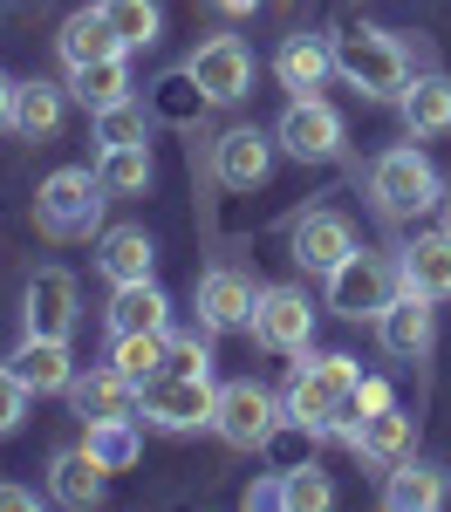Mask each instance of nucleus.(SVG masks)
<instances>
[{"instance_id":"11","label":"nucleus","mask_w":451,"mask_h":512,"mask_svg":"<svg viewBox=\"0 0 451 512\" xmlns=\"http://www.w3.org/2000/svg\"><path fill=\"white\" fill-rule=\"evenodd\" d=\"M82 321V294H76V274L69 267H41V274H28V287H21V335H76Z\"/></svg>"},{"instance_id":"18","label":"nucleus","mask_w":451,"mask_h":512,"mask_svg":"<svg viewBox=\"0 0 451 512\" xmlns=\"http://www.w3.org/2000/svg\"><path fill=\"white\" fill-rule=\"evenodd\" d=\"M7 369L35 396H69V383H76V355H69L62 335H21V349L7 355Z\"/></svg>"},{"instance_id":"22","label":"nucleus","mask_w":451,"mask_h":512,"mask_svg":"<svg viewBox=\"0 0 451 512\" xmlns=\"http://www.w3.org/2000/svg\"><path fill=\"white\" fill-rule=\"evenodd\" d=\"M96 267L110 287H130V280H151L158 267V239L144 226H103V246H96Z\"/></svg>"},{"instance_id":"6","label":"nucleus","mask_w":451,"mask_h":512,"mask_svg":"<svg viewBox=\"0 0 451 512\" xmlns=\"http://www.w3.org/2000/svg\"><path fill=\"white\" fill-rule=\"evenodd\" d=\"M397 294V260L383 253H349L335 274H328V308L342 321H376Z\"/></svg>"},{"instance_id":"36","label":"nucleus","mask_w":451,"mask_h":512,"mask_svg":"<svg viewBox=\"0 0 451 512\" xmlns=\"http://www.w3.org/2000/svg\"><path fill=\"white\" fill-rule=\"evenodd\" d=\"M28 396H35V390H28L14 369H0V437L21 431V417H28Z\"/></svg>"},{"instance_id":"38","label":"nucleus","mask_w":451,"mask_h":512,"mask_svg":"<svg viewBox=\"0 0 451 512\" xmlns=\"http://www.w3.org/2000/svg\"><path fill=\"white\" fill-rule=\"evenodd\" d=\"M28 506H35L28 485H0V512H28Z\"/></svg>"},{"instance_id":"7","label":"nucleus","mask_w":451,"mask_h":512,"mask_svg":"<svg viewBox=\"0 0 451 512\" xmlns=\"http://www.w3.org/2000/svg\"><path fill=\"white\" fill-rule=\"evenodd\" d=\"M246 335H253L267 355H301L308 342H315V301H308L301 287H260Z\"/></svg>"},{"instance_id":"25","label":"nucleus","mask_w":451,"mask_h":512,"mask_svg":"<svg viewBox=\"0 0 451 512\" xmlns=\"http://www.w3.org/2000/svg\"><path fill=\"white\" fill-rule=\"evenodd\" d=\"M62 123H69V89L62 82H21L14 89V130L28 137V144H48V137H62Z\"/></svg>"},{"instance_id":"30","label":"nucleus","mask_w":451,"mask_h":512,"mask_svg":"<svg viewBox=\"0 0 451 512\" xmlns=\"http://www.w3.org/2000/svg\"><path fill=\"white\" fill-rule=\"evenodd\" d=\"M82 451L103 465V472H130L144 458V437H137V417H110V424H82Z\"/></svg>"},{"instance_id":"24","label":"nucleus","mask_w":451,"mask_h":512,"mask_svg":"<svg viewBox=\"0 0 451 512\" xmlns=\"http://www.w3.org/2000/svg\"><path fill=\"white\" fill-rule=\"evenodd\" d=\"M274 76H281V89H294V96H315V89L335 76V41H322V35H287L281 55H274Z\"/></svg>"},{"instance_id":"16","label":"nucleus","mask_w":451,"mask_h":512,"mask_svg":"<svg viewBox=\"0 0 451 512\" xmlns=\"http://www.w3.org/2000/svg\"><path fill=\"white\" fill-rule=\"evenodd\" d=\"M349 451H356L363 465H376V472H390V465H404L410 451H417V417H410L404 403L369 410L363 424H356V437H349Z\"/></svg>"},{"instance_id":"10","label":"nucleus","mask_w":451,"mask_h":512,"mask_svg":"<svg viewBox=\"0 0 451 512\" xmlns=\"http://www.w3.org/2000/svg\"><path fill=\"white\" fill-rule=\"evenodd\" d=\"M212 376H178V369H158L151 383H144V417L158 424V431H199L212 424Z\"/></svg>"},{"instance_id":"15","label":"nucleus","mask_w":451,"mask_h":512,"mask_svg":"<svg viewBox=\"0 0 451 512\" xmlns=\"http://www.w3.org/2000/svg\"><path fill=\"white\" fill-rule=\"evenodd\" d=\"M192 301H199L205 328H246L253 321V301H260V280L240 274V267H205Z\"/></svg>"},{"instance_id":"31","label":"nucleus","mask_w":451,"mask_h":512,"mask_svg":"<svg viewBox=\"0 0 451 512\" xmlns=\"http://www.w3.org/2000/svg\"><path fill=\"white\" fill-rule=\"evenodd\" d=\"M103 7V21L117 28V41L137 55V48H151L158 41V28H164V14H158V0H96Z\"/></svg>"},{"instance_id":"3","label":"nucleus","mask_w":451,"mask_h":512,"mask_svg":"<svg viewBox=\"0 0 451 512\" xmlns=\"http://www.w3.org/2000/svg\"><path fill=\"white\" fill-rule=\"evenodd\" d=\"M369 205H376L390 226L424 219L431 205H445V178H438V164L424 158L417 144H390L383 158L369 164Z\"/></svg>"},{"instance_id":"17","label":"nucleus","mask_w":451,"mask_h":512,"mask_svg":"<svg viewBox=\"0 0 451 512\" xmlns=\"http://www.w3.org/2000/svg\"><path fill=\"white\" fill-rule=\"evenodd\" d=\"M69 410L82 424H110V417H144V390L123 369H89L69 383Z\"/></svg>"},{"instance_id":"37","label":"nucleus","mask_w":451,"mask_h":512,"mask_svg":"<svg viewBox=\"0 0 451 512\" xmlns=\"http://www.w3.org/2000/svg\"><path fill=\"white\" fill-rule=\"evenodd\" d=\"M390 403H397V396H390V383H383V376H363V383H356V417H369V410H390Z\"/></svg>"},{"instance_id":"41","label":"nucleus","mask_w":451,"mask_h":512,"mask_svg":"<svg viewBox=\"0 0 451 512\" xmlns=\"http://www.w3.org/2000/svg\"><path fill=\"white\" fill-rule=\"evenodd\" d=\"M445 226H451V185H445Z\"/></svg>"},{"instance_id":"35","label":"nucleus","mask_w":451,"mask_h":512,"mask_svg":"<svg viewBox=\"0 0 451 512\" xmlns=\"http://www.w3.org/2000/svg\"><path fill=\"white\" fill-rule=\"evenodd\" d=\"M281 506H294V512L335 506V485H328V472H322V465H294V472H281Z\"/></svg>"},{"instance_id":"9","label":"nucleus","mask_w":451,"mask_h":512,"mask_svg":"<svg viewBox=\"0 0 451 512\" xmlns=\"http://www.w3.org/2000/svg\"><path fill=\"white\" fill-rule=\"evenodd\" d=\"M274 144H281L287 158H301V164L342 158V117H335V103H322V96H294V103L281 110V123H274Z\"/></svg>"},{"instance_id":"8","label":"nucleus","mask_w":451,"mask_h":512,"mask_svg":"<svg viewBox=\"0 0 451 512\" xmlns=\"http://www.w3.org/2000/svg\"><path fill=\"white\" fill-rule=\"evenodd\" d=\"M349 253H356V226H349L342 212H328V205L294 212V226H287V260H294L301 274H322L328 280Z\"/></svg>"},{"instance_id":"29","label":"nucleus","mask_w":451,"mask_h":512,"mask_svg":"<svg viewBox=\"0 0 451 512\" xmlns=\"http://www.w3.org/2000/svg\"><path fill=\"white\" fill-rule=\"evenodd\" d=\"M69 96L89 103V117H96V110H110V103H123V96H130V55H110V62H82V69H69Z\"/></svg>"},{"instance_id":"1","label":"nucleus","mask_w":451,"mask_h":512,"mask_svg":"<svg viewBox=\"0 0 451 512\" xmlns=\"http://www.w3.org/2000/svg\"><path fill=\"white\" fill-rule=\"evenodd\" d=\"M356 383H363V369H356V355H308L301 349V362L287 369V417L294 424H308V431L322 437H356Z\"/></svg>"},{"instance_id":"21","label":"nucleus","mask_w":451,"mask_h":512,"mask_svg":"<svg viewBox=\"0 0 451 512\" xmlns=\"http://www.w3.org/2000/svg\"><path fill=\"white\" fill-rule=\"evenodd\" d=\"M103 321H110V335H164L171 328V294L158 280H130V287L110 294Z\"/></svg>"},{"instance_id":"12","label":"nucleus","mask_w":451,"mask_h":512,"mask_svg":"<svg viewBox=\"0 0 451 512\" xmlns=\"http://www.w3.org/2000/svg\"><path fill=\"white\" fill-rule=\"evenodd\" d=\"M376 342H383V355H397V362H424V355L438 349V301L397 287L390 308L376 315Z\"/></svg>"},{"instance_id":"33","label":"nucleus","mask_w":451,"mask_h":512,"mask_svg":"<svg viewBox=\"0 0 451 512\" xmlns=\"http://www.w3.org/2000/svg\"><path fill=\"white\" fill-rule=\"evenodd\" d=\"M151 137V117H144V103H110V110H96V151H123V144H144Z\"/></svg>"},{"instance_id":"2","label":"nucleus","mask_w":451,"mask_h":512,"mask_svg":"<svg viewBox=\"0 0 451 512\" xmlns=\"http://www.w3.org/2000/svg\"><path fill=\"white\" fill-rule=\"evenodd\" d=\"M335 76L363 103H397L417 76V62H410L404 35H390V28H342L335 35Z\"/></svg>"},{"instance_id":"39","label":"nucleus","mask_w":451,"mask_h":512,"mask_svg":"<svg viewBox=\"0 0 451 512\" xmlns=\"http://www.w3.org/2000/svg\"><path fill=\"white\" fill-rule=\"evenodd\" d=\"M14 89H21V82L0 76V130H14Z\"/></svg>"},{"instance_id":"13","label":"nucleus","mask_w":451,"mask_h":512,"mask_svg":"<svg viewBox=\"0 0 451 512\" xmlns=\"http://www.w3.org/2000/svg\"><path fill=\"white\" fill-rule=\"evenodd\" d=\"M192 82L205 89V103H240L246 89H253V48L240 35H212L192 48Z\"/></svg>"},{"instance_id":"20","label":"nucleus","mask_w":451,"mask_h":512,"mask_svg":"<svg viewBox=\"0 0 451 512\" xmlns=\"http://www.w3.org/2000/svg\"><path fill=\"white\" fill-rule=\"evenodd\" d=\"M397 110H404V130L417 144H431V137H451V76L438 69H417L410 89L397 96Z\"/></svg>"},{"instance_id":"26","label":"nucleus","mask_w":451,"mask_h":512,"mask_svg":"<svg viewBox=\"0 0 451 512\" xmlns=\"http://www.w3.org/2000/svg\"><path fill=\"white\" fill-rule=\"evenodd\" d=\"M55 48H62V69H82V62H110V55H130L117 41V28L103 21V7H82V14H69L62 21V35H55Z\"/></svg>"},{"instance_id":"40","label":"nucleus","mask_w":451,"mask_h":512,"mask_svg":"<svg viewBox=\"0 0 451 512\" xmlns=\"http://www.w3.org/2000/svg\"><path fill=\"white\" fill-rule=\"evenodd\" d=\"M219 7H226V14H246V7H253V0H219Z\"/></svg>"},{"instance_id":"19","label":"nucleus","mask_w":451,"mask_h":512,"mask_svg":"<svg viewBox=\"0 0 451 512\" xmlns=\"http://www.w3.org/2000/svg\"><path fill=\"white\" fill-rule=\"evenodd\" d=\"M397 287L445 301L451 294V226L445 233H417L410 246H397Z\"/></svg>"},{"instance_id":"5","label":"nucleus","mask_w":451,"mask_h":512,"mask_svg":"<svg viewBox=\"0 0 451 512\" xmlns=\"http://www.w3.org/2000/svg\"><path fill=\"white\" fill-rule=\"evenodd\" d=\"M287 403L267 383H253V376H240V383H219V396H212V431H219V444H233V451H260L267 437L281 431Z\"/></svg>"},{"instance_id":"14","label":"nucleus","mask_w":451,"mask_h":512,"mask_svg":"<svg viewBox=\"0 0 451 512\" xmlns=\"http://www.w3.org/2000/svg\"><path fill=\"white\" fill-rule=\"evenodd\" d=\"M267 171H274V137L267 130H226L219 144H212V178L226 185V192H253V185H267Z\"/></svg>"},{"instance_id":"27","label":"nucleus","mask_w":451,"mask_h":512,"mask_svg":"<svg viewBox=\"0 0 451 512\" xmlns=\"http://www.w3.org/2000/svg\"><path fill=\"white\" fill-rule=\"evenodd\" d=\"M103 478H110V472H103L82 444H69V451H55V465H48V499L69 506V512H82V506L103 499Z\"/></svg>"},{"instance_id":"28","label":"nucleus","mask_w":451,"mask_h":512,"mask_svg":"<svg viewBox=\"0 0 451 512\" xmlns=\"http://www.w3.org/2000/svg\"><path fill=\"white\" fill-rule=\"evenodd\" d=\"M96 178L110 198H144L158 164H151V144H123V151H96Z\"/></svg>"},{"instance_id":"34","label":"nucleus","mask_w":451,"mask_h":512,"mask_svg":"<svg viewBox=\"0 0 451 512\" xmlns=\"http://www.w3.org/2000/svg\"><path fill=\"white\" fill-rule=\"evenodd\" d=\"M164 369H178V376H212L205 321H199V328H164Z\"/></svg>"},{"instance_id":"23","label":"nucleus","mask_w":451,"mask_h":512,"mask_svg":"<svg viewBox=\"0 0 451 512\" xmlns=\"http://www.w3.org/2000/svg\"><path fill=\"white\" fill-rule=\"evenodd\" d=\"M445 499H451V472H438V465L404 458V465L383 472V506L390 512H438Z\"/></svg>"},{"instance_id":"32","label":"nucleus","mask_w":451,"mask_h":512,"mask_svg":"<svg viewBox=\"0 0 451 512\" xmlns=\"http://www.w3.org/2000/svg\"><path fill=\"white\" fill-rule=\"evenodd\" d=\"M110 369H123L137 390L164 369V335H110Z\"/></svg>"},{"instance_id":"4","label":"nucleus","mask_w":451,"mask_h":512,"mask_svg":"<svg viewBox=\"0 0 451 512\" xmlns=\"http://www.w3.org/2000/svg\"><path fill=\"white\" fill-rule=\"evenodd\" d=\"M103 205H110L103 178H96V171H82V164H62V171H48V178H41L35 226L48 239H89V233H103Z\"/></svg>"}]
</instances>
